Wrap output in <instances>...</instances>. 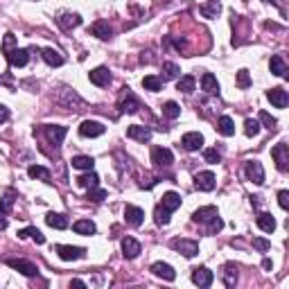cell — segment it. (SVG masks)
Returning a JSON list of instances; mask_svg holds the SVG:
<instances>
[{"label":"cell","mask_w":289,"mask_h":289,"mask_svg":"<svg viewBox=\"0 0 289 289\" xmlns=\"http://www.w3.org/2000/svg\"><path fill=\"white\" fill-rule=\"evenodd\" d=\"M244 133H246V136H249V138H255V136H258V133H260V122H258V120H246V122H244Z\"/></svg>","instance_id":"43"},{"label":"cell","mask_w":289,"mask_h":289,"mask_svg":"<svg viewBox=\"0 0 289 289\" xmlns=\"http://www.w3.org/2000/svg\"><path fill=\"white\" fill-rule=\"evenodd\" d=\"M120 108H122V113H129V115L138 113V108H140V102H138V97L129 89H124L122 97H120Z\"/></svg>","instance_id":"14"},{"label":"cell","mask_w":289,"mask_h":289,"mask_svg":"<svg viewBox=\"0 0 289 289\" xmlns=\"http://www.w3.org/2000/svg\"><path fill=\"white\" fill-rule=\"evenodd\" d=\"M170 246L174 251H179V253H183L186 258H194V255L199 253V244H196L194 240H186V237H177V240H172Z\"/></svg>","instance_id":"3"},{"label":"cell","mask_w":289,"mask_h":289,"mask_svg":"<svg viewBox=\"0 0 289 289\" xmlns=\"http://www.w3.org/2000/svg\"><path fill=\"white\" fill-rule=\"evenodd\" d=\"M174 45H177L179 50H186V48H188V43H186V41H179V39H174Z\"/></svg>","instance_id":"55"},{"label":"cell","mask_w":289,"mask_h":289,"mask_svg":"<svg viewBox=\"0 0 289 289\" xmlns=\"http://www.w3.org/2000/svg\"><path fill=\"white\" fill-rule=\"evenodd\" d=\"M265 2H274V0H265Z\"/></svg>","instance_id":"58"},{"label":"cell","mask_w":289,"mask_h":289,"mask_svg":"<svg viewBox=\"0 0 289 289\" xmlns=\"http://www.w3.org/2000/svg\"><path fill=\"white\" fill-rule=\"evenodd\" d=\"M260 122L265 124V127L269 129V131H274V129L278 127V120H276V118H271V115H269V113H267V111H260Z\"/></svg>","instance_id":"44"},{"label":"cell","mask_w":289,"mask_h":289,"mask_svg":"<svg viewBox=\"0 0 289 289\" xmlns=\"http://www.w3.org/2000/svg\"><path fill=\"white\" fill-rule=\"evenodd\" d=\"M45 224L57 230H64V228H68V217L61 215V212H48L45 215Z\"/></svg>","instance_id":"26"},{"label":"cell","mask_w":289,"mask_h":289,"mask_svg":"<svg viewBox=\"0 0 289 289\" xmlns=\"http://www.w3.org/2000/svg\"><path fill=\"white\" fill-rule=\"evenodd\" d=\"M41 57H43V61L48 66H64V54L59 52V50H54V48H45L43 52H41Z\"/></svg>","instance_id":"25"},{"label":"cell","mask_w":289,"mask_h":289,"mask_svg":"<svg viewBox=\"0 0 289 289\" xmlns=\"http://www.w3.org/2000/svg\"><path fill=\"white\" fill-rule=\"evenodd\" d=\"M271 156H274L276 167H278L280 172L289 170V147H287V142H278V145L271 149Z\"/></svg>","instance_id":"6"},{"label":"cell","mask_w":289,"mask_h":289,"mask_svg":"<svg viewBox=\"0 0 289 289\" xmlns=\"http://www.w3.org/2000/svg\"><path fill=\"white\" fill-rule=\"evenodd\" d=\"M142 89L152 91V93H158V91L163 89V79L156 77V75H147V77L142 79Z\"/></svg>","instance_id":"40"},{"label":"cell","mask_w":289,"mask_h":289,"mask_svg":"<svg viewBox=\"0 0 289 289\" xmlns=\"http://www.w3.org/2000/svg\"><path fill=\"white\" fill-rule=\"evenodd\" d=\"M179 75H181V68H179L177 64H172V61H165L163 64V82H170V79H179Z\"/></svg>","instance_id":"39"},{"label":"cell","mask_w":289,"mask_h":289,"mask_svg":"<svg viewBox=\"0 0 289 289\" xmlns=\"http://www.w3.org/2000/svg\"><path fill=\"white\" fill-rule=\"evenodd\" d=\"M244 172H246V179H249L251 183H255V186H262V183H265V167H262L260 161H246Z\"/></svg>","instance_id":"5"},{"label":"cell","mask_w":289,"mask_h":289,"mask_svg":"<svg viewBox=\"0 0 289 289\" xmlns=\"http://www.w3.org/2000/svg\"><path fill=\"white\" fill-rule=\"evenodd\" d=\"M269 68L276 77H289V70H287V64H285V57L283 54H274L269 61Z\"/></svg>","instance_id":"23"},{"label":"cell","mask_w":289,"mask_h":289,"mask_svg":"<svg viewBox=\"0 0 289 289\" xmlns=\"http://www.w3.org/2000/svg\"><path fill=\"white\" fill-rule=\"evenodd\" d=\"M14 201H16V192L5 190V194H2V199H0V212H2V215H9L11 208H14Z\"/></svg>","instance_id":"35"},{"label":"cell","mask_w":289,"mask_h":289,"mask_svg":"<svg viewBox=\"0 0 289 289\" xmlns=\"http://www.w3.org/2000/svg\"><path fill=\"white\" fill-rule=\"evenodd\" d=\"M215 186H217V179H215L212 172H199V174L194 177V188H196V190H201V192L215 190Z\"/></svg>","instance_id":"11"},{"label":"cell","mask_w":289,"mask_h":289,"mask_svg":"<svg viewBox=\"0 0 289 289\" xmlns=\"http://www.w3.org/2000/svg\"><path fill=\"white\" fill-rule=\"evenodd\" d=\"M199 11L203 18H217V14L221 11L219 0H208V2H203V5L199 7Z\"/></svg>","instance_id":"30"},{"label":"cell","mask_w":289,"mask_h":289,"mask_svg":"<svg viewBox=\"0 0 289 289\" xmlns=\"http://www.w3.org/2000/svg\"><path fill=\"white\" fill-rule=\"evenodd\" d=\"M217 215H219V212H217L215 206H203V208L192 212V221H196V224H210Z\"/></svg>","instance_id":"19"},{"label":"cell","mask_w":289,"mask_h":289,"mask_svg":"<svg viewBox=\"0 0 289 289\" xmlns=\"http://www.w3.org/2000/svg\"><path fill=\"white\" fill-rule=\"evenodd\" d=\"M203 158H206V163L215 165V163H219V161H221V154L217 152V149H206V152H203Z\"/></svg>","instance_id":"48"},{"label":"cell","mask_w":289,"mask_h":289,"mask_svg":"<svg viewBox=\"0 0 289 289\" xmlns=\"http://www.w3.org/2000/svg\"><path fill=\"white\" fill-rule=\"evenodd\" d=\"M194 84H196V79L192 77V75H183L177 82V91L179 93H192V91H194Z\"/></svg>","instance_id":"38"},{"label":"cell","mask_w":289,"mask_h":289,"mask_svg":"<svg viewBox=\"0 0 289 289\" xmlns=\"http://www.w3.org/2000/svg\"><path fill=\"white\" fill-rule=\"evenodd\" d=\"M221 280H224L226 287H235L237 283V267L233 262H226L224 269H221Z\"/></svg>","instance_id":"27"},{"label":"cell","mask_w":289,"mask_h":289,"mask_svg":"<svg viewBox=\"0 0 289 289\" xmlns=\"http://www.w3.org/2000/svg\"><path fill=\"white\" fill-rule=\"evenodd\" d=\"M255 224H258L260 230H265V233H274L276 230V219H274V215H269V212H260L258 219H255Z\"/></svg>","instance_id":"29"},{"label":"cell","mask_w":289,"mask_h":289,"mask_svg":"<svg viewBox=\"0 0 289 289\" xmlns=\"http://www.w3.org/2000/svg\"><path fill=\"white\" fill-rule=\"evenodd\" d=\"M278 203H280V208H283V210H287V208H289V192L287 190H280L278 192Z\"/></svg>","instance_id":"51"},{"label":"cell","mask_w":289,"mask_h":289,"mask_svg":"<svg viewBox=\"0 0 289 289\" xmlns=\"http://www.w3.org/2000/svg\"><path fill=\"white\" fill-rule=\"evenodd\" d=\"M77 186H82V188H97L99 186V177L97 174H95L93 170H86L82 174V177H77Z\"/></svg>","instance_id":"31"},{"label":"cell","mask_w":289,"mask_h":289,"mask_svg":"<svg viewBox=\"0 0 289 289\" xmlns=\"http://www.w3.org/2000/svg\"><path fill=\"white\" fill-rule=\"evenodd\" d=\"M262 267H265L267 271H271V267H274V265H271V260H269V258H265V260H262Z\"/></svg>","instance_id":"56"},{"label":"cell","mask_w":289,"mask_h":289,"mask_svg":"<svg viewBox=\"0 0 289 289\" xmlns=\"http://www.w3.org/2000/svg\"><path fill=\"white\" fill-rule=\"evenodd\" d=\"M7 228V217L0 212V230H5Z\"/></svg>","instance_id":"54"},{"label":"cell","mask_w":289,"mask_h":289,"mask_svg":"<svg viewBox=\"0 0 289 289\" xmlns=\"http://www.w3.org/2000/svg\"><path fill=\"white\" fill-rule=\"evenodd\" d=\"M154 215H156V224H158V226H167V224H170V215H172V212L167 210V208L158 206Z\"/></svg>","instance_id":"42"},{"label":"cell","mask_w":289,"mask_h":289,"mask_svg":"<svg viewBox=\"0 0 289 289\" xmlns=\"http://www.w3.org/2000/svg\"><path fill=\"white\" fill-rule=\"evenodd\" d=\"M14 48H16V36L9 32V34H5V41H2V52L9 54Z\"/></svg>","instance_id":"47"},{"label":"cell","mask_w":289,"mask_h":289,"mask_svg":"<svg viewBox=\"0 0 289 289\" xmlns=\"http://www.w3.org/2000/svg\"><path fill=\"white\" fill-rule=\"evenodd\" d=\"M57 255H59L64 262H73V260H82L86 255V249L82 246H70V244H57Z\"/></svg>","instance_id":"4"},{"label":"cell","mask_w":289,"mask_h":289,"mask_svg":"<svg viewBox=\"0 0 289 289\" xmlns=\"http://www.w3.org/2000/svg\"><path fill=\"white\" fill-rule=\"evenodd\" d=\"M91 32L102 41H108L113 36V30H111V25H108V20H95L93 27H91Z\"/></svg>","instance_id":"24"},{"label":"cell","mask_w":289,"mask_h":289,"mask_svg":"<svg viewBox=\"0 0 289 289\" xmlns=\"http://www.w3.org/2000/svg\"><path fill=\"white\" fill-rule=\"evenodd\" d=\"M251 206H260V196H251Z\"/></svg>","instance_id":"57"},{"label":"cell","mask_w":289,"mask_h":289,"mask_svg":"<svg viewBox=\"0 0 289 289\" xmlns=\"http://www.w3.org/2000/svg\"><path fill=\"white\" fill-rule=\"evenodd\" d=\"M161 206H163V208H167L170 212L179 210V208H181V196H179L177 192H172V190H170V192H165V194H163Z\"/></svg>","instance_id":"28"},{"label":"cell","mask_w":289,"mask_h":289,"mask_svg":"<svg viewBox=\"0 0 289 289\" xmlns=\"http://www.w3.org/2000/svg\"><path fill=\"white\" fill-rule=\"evenodd\" d=\"M124 219H127L129 226L138 228V226L142 224V219H145V210L138 208V206H127V208H124Z\"/></svg>","instance_id":"21"},{"label":"cell","mask_w":289,"mask_h":289,"mask_svg":"<svg viewBox=\"0 0 289 289\" xmlns=\"http://www.w3.org/2000/svg\"><path fill=\"white\" fill-rule=\"evenodd\" d=\"M104 131H106V127H104L102 122H97V120H84V122L79 124V133H82L84 138H97V136H102Z\"/></svg>","instance_id":"7"},{"label":"cell","mask_w":289,"mask_h":289,"mask_svg":"<svg viewBox=\"0 0 289 289\" xmlns=\"http://www.w3.org/2000/svg\"><path fill=\"white\" fill-rule=\"evenodd\" d=\"M73 230L77 233V235H93L97 228H95V224L91 219H79V221L73 224Z\"/></svg>","instance_id":"34"},{"label":"cell","mask_w":289,"mask_h":289,"mask_svg":"<svg viewBox=\"0 0 289 289\" xmlns=\"http://www.w3.org/2000/svg\"><path fill=\"white\" fill-rule=\"evenodd\" d=\"M70 165H73L75 170H82V172H86V170H93L95 161H93V156H73V161H70Z\"/></svg>","instance_id":"37"},{"label":"cell","mask_w":289,"mask_h":289,"mask_svg":"<svg viewBox=\"0 0 289 289\" xmlns=\"http://www.w3.org/2000/svg\"><path fill=\"white\" fill-rule=\"evenodd\" d=\"M217 131L221 133V136H233L235 133V122H233V118H228V115H221L219 120H217Z\"/></svg>","instance_id":"32"},{"label":"cell","mask_w":289,"mask_h":289,"mask_svg":"<svg viewBox=\"0 0 289 289\" xmlns=\"http://www.w3.org/2000/svg\"><path fill=\"white\" fill-rule=\"evenodd\" d=\"M127 138L138 142H149L152 140V129L142 127V124H131V127H127Z\"/></svg>","instance_id":"16"},{"label":"cell","mask_w":289,"mask_h":289,"mask_svg":"<svg viewBox=\"0 0 289 289\" xmlns=\"http://www.w3.org/2000/svg\"><path fill=\"white\" fill-rule=\"evenodd\" d=\"M89 79H91V84H95V86H108V84H111V73H108V68L99 66V68L91 70Z\"/></svg>","instance_id":"20"},{"label":"cell","mask_w":289,"mask_h":289,"mask_svg":"<svg viewBox=\"0 0 289 289\" xmlns=\"http://www.w3.org/2000/svg\"><path fill=\"white\" fill-rule=\"evenodd\" d=\"M253 246L260 251V253H265V251L271 249V242L265 240V237H255V240H253Z\"/></svg>","instance_id":"49"},{"label":"cell","mask_w":289,"mask_h":289,"mask_svg":"<svg viewBox=\"0 0 289 289\" xmlns=\"http://www.w3.org/2000/svg\"><path fill=\"white\" fill-rule=\"evenodd\" d=\"M140 251H142V246H140V242H138V240H133V237H124V240H122V255L127 260L138 258Z\"/></svg>","instance_id":"22"},{"label":"cell","mask_w":289,"mask_h":289,"mask_svg":"<svg viewBox=\"0 0 289 289\" xmlns=\"http://www.w3.org/2000/svg\"><path fill=\"white\" fill-rule=\"evenodd\" d=\"M27 177L50 183V170H48V167H43V165H30V167H27Z\"/></svg>","instance_id":"33"},{"label":"cell","mask_w":289,"mask_h":289,"mask_svg":"<svg viewBox=\"0 0 289 289\" xmlns=\"http://www.w3.org/2000/svg\"><path fill=\"white\" fill-rule=\"evenodd\" d=\"M5 265L11 267L14 271H18V274L27 276V278H34V276H39V267L32 262V260H23V258H7Z\"/></svg>","instance_id":"2"},{"label":"cell","mask_w":289,"mask_h":289,"mask_svg":"<svg viewBox=\"0 0 289 289\" xmlns=\"http://www.w3.org/2000/svg\"><path fill=\"white\" fill-rule=\"evenodd\" d=\"M70 287H86V283H84V280H79V278H75V280H70Z\"/></svg>","instance_id":"53"},{"label":"cell","mask_w":289,"mask_h":289,"mask_svg":"<svg viewBox=\"0 0 289 289\" xmlns=\"http://www.w3.org/2000/svg\"><path fill=\"white\" fill-rule=\"evenodd\" d=\"M7 120H9V108H7L5 104H0V124L7 122Z\"/></svg>","instance_id":"52"},{"label":"cell","mask_w":289,"mask_h":289,"mask_svg":"<svg viewBox=\"0 0 289 289\" xmlns=\"http://www.w3.org/2000/svg\"><path fill=\"white\" fill-rule=\"evenodd\" d=\"M152 274L156 276V278L167 280V283L177 280V271H174V267H172V265H167V262H154V265H152Z\"/></svg>","instance_id":"15"},{"label":"cell","mask_w":289,"mask_h":289,"mask_svg":"<svg viewBox=\"0 0 289 289\" xmlns=\"http://www.w3.org/2000/svg\"><path fill=\"white\" fill-rule=\"evenodd\" d=\"M54 102L59 104L61 108H66V111H82V108H84V99L70 89H59V91H57Z\"/></svg>","instance_id":"1"},{"label":"cell","mask_w":289,"mask_h":289,"mask_svg":"<svg viewBox=\"0 0 289 289\" xmlns=\"http://www.w3.org/2000/svg\"><path fill=\"white\" fill-rule=\"evenodd\" d=\"M7 61H9V66H14V68H23V66H27V61H30V50L25 48H14L9 54H5Z\"/></svg>","instance_id":"13"},{"label":"cell","mask_w":289,"mask_h":289,"mask_svg":"<svg viewBox=\"0 0 289 289\" xmlns=\"http://www.w3.org/2000/svg\"><path fill=\"white\" fill-rule=\"evenodd\" d=\"M57 25H59L61 30L70 32V30H75V27H79V25H82V16H79V14H70V11H64V14H59V18H57Z\"/></svg>","instance_id":"18"},{"label":"cell","mask_w":289,"mask_h":289,"mask_svg":"<svg viewBox=\"0 0 289 289\" xmlns=\"http://www.w3.org/2000/svg\"><path fill=\"white\" fill-rule=\"evenodd\" d=\"M267 99H269L271 104H274L276 108H285L289 104V95L285 89H280V86H276V89L267 91Z\"/></svg>","instance_id":"17"},{"label":"cell","mask_w":289,"mask_h":289,"mask_svg":"<svg viewBox=\"0 0 289 289\" xmlns=\"http://www.w3.org/2000/svg\"><path fill=\"white\" fill-rule=\"evenodd\" d=\"M221 228H224V221H221V217L217 215L215 219H212L210 224H208V233H210V235H215V233H219Z\"/></svg>","instance_id":"50"},{"label":"cell","mask_w":289,"mask_h":289,"mask_svg":"<svg viewBox=\"0 0 289 289\" xmlns=\"http://www.w3.org/2000/svg\"><path fill=\"white\" fill-rule=\"evenodd\" d=\"M237 86H240V89H249V86H251L249 70H244V68H242L240 73H237Z\"/></svg>","instance_id":"46"},{"label":"cell","mask_w":289,"mask_h":289,"mask_svg":"<svg viewBox=\"0 0 289 289\" xmlns=\"http://www.w3.org/2000/svg\"><path fill=\"white\" fill-rule=\"evenodd\" d=\"M45 138L50 140V145H54V147H59L61 142H64L66 133H68V129L61 127V124H45Z\"/></svg>","instance_id":"8"},{"label":"cell","mask_w":289,"mask_h":289,"mask_svg":"<svg viewBox=\"0 0 289 289\" xmlns=\"http://www.w3.org/2000/svg\"><path fill=\"white\" fill-rule=\"evenodd\" d=\"M181 145L186 152H199L203 147V136L199 131H188L186 136L181 138Z\"/></svg>","instance_id":"12"},{"label":"cell","mask_w":289,"mask_h":289,"mask_svg":"<svg viewBox=\"0 0 289 289\" xmlns=\"http://www.w3.org/2000/svg\"><path fill=\"white\" fill-rule=\"evenodd\" d=\"M152 163L156 167H170L174 163V154L167 147H154L152 149Z\"/></svg>","instance_id":"10"},{"label":"cell","mask_w":289,"mask_h":289,"mask_svg":"<svg viewBox=\"0 0 289 289\" xmlns=\"http://www.w3.org/2000/svg\"><path fill=\"white\" fill-rule=\"evenodd\" d=\"M201 89L206 91V93H217L219 91V84H217V77L212 73H206L203 77H201Z\"/></svg>","instance_id":"36"},{"label":"cell","mask_w":289,"mask_h":289,"mask_svg":"<svg viewBox=\"0 0 289 289\" xmlns=\"http://www.w3.org/2000/svg\"><path fill=\"white\" fill-rule=\"evenodd\" d=\"M163 115L170 120H177L179 115H181V106H179L177 102H165L163 104Z\"/></svg>","instance_id":"41"},{"label":"cell","mask_w":289,"mask_h":289,"mask_svg":"<svg viewBox=\"0 0 289 289\" xmlns=\"http://www.w3.org/2000/svg\"><path fill=\"white\" fill-rule=\"evenodd\" d=\"M212 280H215V274L208 267H194L192 269V283L199 285V287H210Z\"/></svg>","instance_id":"9"},{"label":"cell","mask_w":289,"mask_h":289,"mask_svg":"<svg viewBox=\"0 0 289 289\" xmlns=\"http://www.w3.org/2000/svg\"><path fill=\"white\" fill-rule=\"evenodd\" d=\"M106 199V190H102V188H91L89 190V201H95V203H99V201Z\"/></svg>","instance_id":"45"}]
</instances>
